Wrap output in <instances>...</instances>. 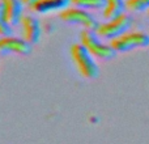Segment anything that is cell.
I'll use <instances>...</instances> for the list:
<instances>
[{"label": "cell", "mask_w": 149, "mask_h": 144, "mask_svg": "<svg viewBox=\"0 0 149 144\" xmlns=\"http://www.w3.org/2000/svg\"><path fill=\"white\" fill-rule=\"evenodd\" d=\"M59 17H60V20L67 24L80 25L84 29H89V30H97V28L100 26L98 20L89 10L73 7V5H70L67 9L62 10L59 13Z\"/></svg>", "instance_id": "cell-4"}, {"label": "cell", "mask_w": 149, "mask_h": 144, "mask_svg": "<svg viewBox=\"0 0 149 144\" xmlns=\"http://www.w3.org/2000/svg\"><path fill=\"white\" fill-rule=\"evenodd\" d=\"M21 1H22L25 5H28V7H30V5L33 4V3L36 1V0H21Z\"/></svg>", "instance_id": "cell-14"}, {"label": "cell", "mask_w": 149, "mask_h": 144, "mask_svg": "<svg viewBox=\"0 0 149 144\" xmlns=\"http://www.w3.org/2000/svg\"><path fill=\"white\" fill-rule=\"evenodd\" d=\"M12 28L13 26H10L9 22L7 21V17H5L4 10H3V7H1V3H0V37L10 36L12 34Z\"/></svg>", "instance_id": "cell-13"}, {"label": "cell", "mask_w": 149, "mask_h": 144, "mask_svg": "<svg viewBox=\"0 0 149 144\" xmlns=\"http://www.w3.org/2000/svg\"><path fill=\"white\" fill-rule=\"evenodd\" d=\"M110 45L116 52H127L137 47L149 46V36L144 31H126L124 34L111 39Z\"/></svg>", "instance_id": "cell-5"}, {"label": "cell", "mask_w": 149, "mask_h": 144, "mask_svg": "<svg viewBox=\"0 0 149 144\" xmlns=\"http://www.w3.org/2000/svg\"><path fill=\"white\" fill-rule=\"evenodd\" d=\"M31 46L29 42H26L22 37L15 36H4L0 37V55L16 54L25 57L31 52Z\"/></svg>", "instance_id": "cell-6"}, {"label": "cell", "mask_w": 149, "mask_h": 144, "mask_svg": "<svg viewBox=\"0 0 149 144\" xmlns=\"http://www.w3.org/2000/svg\"><path fill=\"white\" fill-rule=\"evenodd\" d=\"M4 15L10 26L18 25L24 16V3L21 0H0Z\"/></svg>", "instance_id": "cell-9"}, {"label": "cell", "mask_w": 149, "mask_h": 144, "mask_svg": "<svg viewBox=\"0 0 149 144\" xmlns=\"http://www.w3.org/2000/svg\"><path fill=\"white\" fill-rule=\"evenodd\" d=\"M126 0H105L102 16L105 20H111L126 13Z\"/></svg>", "instance_id": "cell-10"}, {"label": "cell", "mask_w": 149, "mask_h": 144, "mask_svg": "<svg viewBox=\"0 0 149 144\" xmlns=\"http://www.w3.org/2000/svg\"><path fill=\"white\" fill-rule=\"evenodd\" d=\"M71 5L82 9H103L105 8V0H71Z\"/></svg>", "instance_id": "cell-11"}, {"label": "cell", "mask_w": 149, "mask_h": 144, "mask_svg": "<svg viewBox=\"0 0 149 144\" xmlns=\"http://www.w3.org/2000/svg\"><path fill=\"white\" fill-rule=\"evenodd\" d=\"M21 37L30 45H36L39 42L42 36V28L39 20L33 15H24L20 21Z\"/></svg>", "instance_id": "cell-7"}, {"label": "cell", "mask_w": 149, "mask_h": 144, "mask_svg": "<svg viewBox=\"0 0 149 144\" xmlns=\"http://www.w3.org/2000/svg\"><path fill=\"white\" fill-rule=\"evenodd\" d=\"M71 5V0H36L30 5V10L38 15H47L52 12H62Z\"/></svg>", "instance_id": "cell-8"}, {"label": "cell", "mask_w": 149, "mask_h": 144, "mask_svg": "<svg viewBox=\"0 0 149 144\" xmlns=\"http://www.w3.org/2000/svg\"><path fill=\"white\" fill-rule=\"evenodd\" d=\"M148 13H149V10H148Z\"/></svg>", "instance_id": "cell-15"}, {"label": "cell", "mask_w": 149, "mask_h": 144, "mask_svg": "<svg viewBox=\"0 0 149 144\" xmlns=\"http://www.w3.org/2000/svg\"><path fill=\"white\" fill-rule=\"evenodd\" d=\"M132 25V18L130 15L127 13H123V15L118 16L115 18H111V20H107L105 22L100 24V26L97 28V34L101 37L102 39H111L116 38V37L124 34L126 31L130 30Z\"/></svg>", "instance_id": "cell-3"}, {"label": "cell", "mask_w": 149, "mask_h": 144, "mask_svg": "<svg viewBox=\"0 0 149 144\" xmlns=\"http://www.w3.org/2000/svg\"><path fill=\"white\" fill-rule=\"evenodd\" d=\"M126 8L130 12L149 10V0H126Z\"/></svg>", "instance_id": "cell-12"}, {"label": "cell", "mask_w": 149, "mask_h": 144, "mask_svg": "<svg viewBox=\"0 0 149 144\" xmlns=\"http://www.w3.org/2000/svg\"><path fill=\"white\" fill-rule=\"evenodd\" d=\"M71 57L76 66L79 73L84 79L94 80L100 76V67H98L95 58L89 52V50L82 43H74L71 47Z\"/></svg>", "instance_id": "cell-1"}, {"label": "cell", "mask_w": 149, "mask_h": 144, "mask_svg": "<svg viewBox=\"0 0 149 144\" xmlns=\"http://www.w3.org/2000/svg\"><path fill=\"white\" fill-rule=\"evenodd\" d=\"M80 43H82L89 52L95 58L101 60H110L116 55V51L113 49V46L102 41L95 30L84 29L80 33Z\"/></svg>", "instance_id": "cell-2"}]
</instances>
